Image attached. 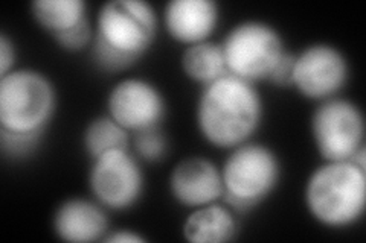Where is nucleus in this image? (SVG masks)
<instances>
[{
    "instance_id": "f257e3e1",
    "label": "nucleus",
    "mask_w": 366,
    "mask_h": 243,
    "mask_svg": "<svg viewBox=\"0 0 366 243\" xmlns=\"http://www.w3.org/2000/svg\"><path fill=\"white\" fill-rule=\"evenodd\" d=\"M262 113L264 107L255 84L227 73L203 86L196 118L206 142L234 149L258 131Z\"/></svg>"
},
{
    "instance_id": "f03ea898",
    "label": "nucleus",
    "mask_w": 366,
    "mask_h": 243,
    "mask_svg": "<svg viewBox=\"0 0 366 243\" xmlns=\"http://www.w3.org/2000/svg\"><path fill=\"white\" fill-rule=\"evenodd\" d=\"M157 28V13L150 2L109 0L97 17L92 58L104 72L125 71L152 48Z\"/></svg>"
},
{
    "instance_id": "7ed1b4c3",
    "label": "nucleus",
    "mask_w": 366,
    "mask_h": 243,
    "mask_svg": "<svg viewBox=\"0 0 366 243\" xmlns=\"http://www.w3.org/2000/svg\"><path fill=\"white\" fill-rule=\"evenodd\" d=\"M305 204L319 224L347 228L360 221L366 207V169L352 161H325L305 184Z\"/></svg>"
},
{
    "instance_id": "20e7f679",
    "label": "nucleus",
    "mask_w": 366,
    "mask_h": 243,
    "mask_svg": "<svg viewBox=\"0 0 366 243\" xmlns=\"http://www.w3.org/2000/svg\"><path fill=\"white\" fill-rule=\"evenodd\" d=\"M55 108V87L36 68H14L0 78V128L44 133Z\"/></svg>"
},
{
    "instance_id": "39448f33",
    "label": "nucleus",
    "mask_w": 366,
    "mask_h": 243,
    "mask_svg": "<svg viewBox=\"0 0 366 243\" xmlns=\"http://www.w3.org/2000/svg\"><path fill=\"white\" fill-rule=\"evenodd\" d=\"M222 177L224 182L222 201L234 212L244 213L277 189L281 163L269 146L246 142L229 154L222 167Z\"/></svg>"
},
{
    "instance_id": "423d86ee",
    "label": "nucleus",
    "mask_w": 366,
    "mask_h": 243,
    "mask_svg": "<svg viewBox=\"0 0 366 243\" xmlns=\"http://www.w3.org/2000/svg\"><path fill=\"white\" fill-rule=\"evenodd\" d=\"M227 72L249 83L267 81L285 49L277 28L261 20H244L226 33L222 43Z\"/></svg>"
},
{
    "instance_id": "0eeeda50",
    "label": "nucleus",
    "mask_w": 366,
    "mask_h": 243,
    "mask_svg": "<svg viewBox=\"0 0 366 243\" xmlns=\"http://www.w3.org/2000/svg\"><path fill=\"white\" fill-rule=\"evenodd\" d=\"M312 135L324 161H347L365 146V118L343 98L320 100L312 115Z\"/></svg>"
},
{
    "instance_id": "6e6552de",
    "label": "nucleus",
    "mask_w": 366,
    "mask_h": 243,
    "mask_svg": "<svg viewBox=\"0 0 366 243\" xmlns=\"http://www.w3.org/2000/svg\"><path fill=\"white\" fill-rule=\"evenodd\" d=\"M92 161L89 187L97 202L113 212L137 204L145 189V177L130 150L114 149Z\"/></svg>"
},
{
    "instance_id": "1a4fd4ad",
    "label": "nucleus",
    "mask_w": 366,
    "mask_h": 243,
    "mask_svg": "<svg viewBox=\"0 0 366 243\" xmlns=\"http://www.w3.org/2000/svg\"><path fill=\"white\" fill-rule=\"evenodd\" d=\"M348 76V60L335 46L315 43L296 53L293 87L304 98L319 102L336 98Z\"/></svg>"
},
{
    "instance_id": "9d476101",
    "label": "nucleus",
    "mask_w": 366,
    "mask_h": 243,
    "mask_svg": "<svg viewBox=\"0 0 366 243\" xmlns=\"http://www.w3.org/2000/svg\"><path fill=\"white\" fill-rule=\"evenodd\" d=\"M109 115L129 133L160 126L167 114L165 98L150 81L125 78L114 84L107 98Z\"/></svg>"
},
{
    "instance_id": "9b49d317",
    "label": "nucleus",
    "mask_w": 366,
    "mask_h": 243,
    "mask_svg": "<svg viewBox=\"0 0 366 243\" xmlns=\"http://www.w3.org/2000/svg\"><path fill=\"white\" fill-rule=\"evenodd\" d=\"M169 190L180 205L189 208L222 201L224 195L222 169L200 155L183 158L171 172Z\"/></svg>"
},
{
    "instance_id": "f8f14e48",
    "label": "nucleus",
    "mask_w": 366,
    "mask_h": 243,
    "mask_svg": "<svg viewBox=\"0 0 366 243\" xmlns=\"http://www.w3.org/2000/svg\"><path fill=\"white\" fill-rule=\"evenodd\" d=\"M52 228L55 236L64 242L89 243L104 240L110 233V222L99 202L71 198L56 207Z\"/></svg>"
},
{
    "instance_id": "ddd939ff",
    "label": "nucleus",
    "mask_w": 366,
    "mask_h": 243,
    "mask_svg": "<svg viewBox=\"0 0 366 243\" xmlns=\"http://www.w3.org/2000/svg\"><path fill=\"white\" fill-rule=\"evenodd\" d=\"M220 20L214 0H169L164 9V25L171 38L183 44L208 40Z\"/></svg>"
},
{
    "instance_id": "4468645a",
    "label": "nucleus",
    "mask_w": 366,
    "mask_h": 243,
    "mask_svg": "<svg viewBox=\"0 0 366 243\" xmlns=\"http://www.w3.org/2000/svg\"><path fill=\"white\" fill-rule=\"evenodd\" d=\"M239 234V224L227 205L208 204L196 207L183 224V237L191 243H224Z\"/></svg>"
},
{
    "instance_id": "2eb2a0df",
    "label": "nucleus",
    "mask_w": 366,
    "mask_h": 243,
    "mask_svg": "<svg viewBox=\"0 0 366 243\" xmlns=\"http://www.w3.org/2000/svg\"><path fill=\"white\" fill-rule=\"evenodd\" d=\"M182 68L194 83L203 86L227 75L222 43L206 40L188 46L182 53Z\"/></svg>"
},
{
    "instance_id": "dca6fc26",
    "label": "nucleus",
    "mask_w": 366,
    "mask_h": 243,
    "mask_svg": "<svg viewBox=\"0 0 366 243\" xmlns=\"http://www.w3.org/2000/svg\"><path fill=\"white\" fill-rule=\"evenodd\" d=\"M84 0H34L31 14L39 25L52 36L76 26L87 19Z\"/></svg>"
},
{
    "instance_id": "f3484780",
    "label": "nucleus",
    "mask_w": 366,
    "mask_h": 243,
    "mask_svg": "<svg viewBox=\"0 0 366 243\" xmlns=\"http://www.w3.org/2000/svg\"><path fill=\"white\" fill-rule=\"evenodd\" d=\"M130 133L110 115H99L90 120L83 133V145L92 160L114 149L130 150Z\"/></svg>"
},
{
    "instance_id": "a211bd4d",
    "label": "nucleus",
    "mask_w": 366,
    "mask_h": 243,
    "mask_svg": "<svg viewBox=\"0 0 366 243\" xmlns=\"http://www.w3.org/2000/svg\"><path fill=\"white\" fill-rule=\"evenodd\" d=\"M133 146L136 155L147 163H157L164 160L168 152V140L160 126H153L134 133Z\"/></svg>"
},
{
    "instance_id": "6ab92c4d",
    "label": "nucleus",
    "mask_w": 366,
    "mask_h": 243,
    "mask_svg": "<svg viewBox=\"0 0 366 243\" xmlns=\"http://www.w3.org/2000/svg\"><path fill=\"white\" fill-rule=\"evenodd\" d=\"M43 133H13L0 128V143L5 157L23 158L34 152L40 145Z\"/></svg>"
},
{
    "instance_id": "aec40b11",
    "label": "nucleus",
    "mask_w": 366,
    "mask_h": 243,
    "mask_svg": "<svg viewBox=\"0 0 366 243\" xmlns=\"http://www.w3.org/2000/svg\"><path fill=\"white\" fill-rule=\"evenodd\" d=\"M94 36L95 29L92 28L89 19H84L83 21H79L76 26L59 33H54L52 37L61 49L67 52H81L87 46L92 44Z\"/></svg>"
},
{
    "instance_id": "412c9836",
    "label": "nucleus",
    "mask_w": 366,
    "mask_h": 243,
    "mask_svg": "<svg viewBox=\"0 0 366 243\" xmlns=\"http://www.w3.org/2000/svg\"><path fill=\"white\" fill-rule=\"evenodd\" d=\"M295 60L296 53L285 51L284 55L280 58V61L274 64L272 72L267 78L270 84L277 87H293V73H295Z\"/></svg>"
},
{
    "instance_id": "4be33fe9",
    "label": "nucleus",
    "mask_w": 366,
    "mask_h": 243,
    "mask_svg": "<svg viewBox=\"0 0 366 243\" xmlns=\"http://www.w3.org/2000/svg\"><path fill=\"white\" fill-rule=\"evenodd\" d=\"M17 60V51L14 41L11 40L5 32L0 33V78L14 71Z\"/></svg>"
},
{
    "instance_id": "5701e85b",
    "label": "nucleus",
    "mask_w": 366,
    "mask_h": 243,
    "mask_svg": "<svg viewBox=\"0 0 366 243\" xmlns=\"http://www.w3.org/2000/svg\"><path fill=\"white\" fill-rule=\"evenodd\" d=\"M102 242L107 243H144L145 237L139 236L132 229H117L110 231Z\"/></svg>"
}]
</instances>
